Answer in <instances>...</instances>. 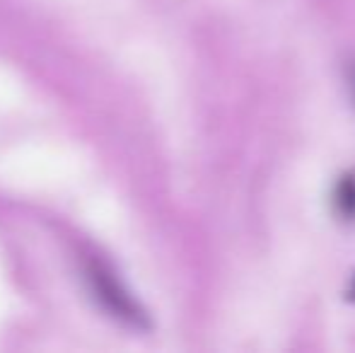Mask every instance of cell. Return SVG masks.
Instances as JSON below:
<instances>
[{
	"label": "cell",
	"mask_w": 355,
	"mask_h": 353,
	"mask_svg": "<svg viewBox=\"0 0 355 353\" xmlns=\"http://www.w3.org/2000/svg\"><path fill=\"white\" fill-rule=\"evenodd\" d=\"M85 281H87V288L97 300V305L109 317L133 327V329H148L150 327L141 302L128 291L126 283L114 273L112 266H107L99 259H87L85 261Z\"/></svg>",
	"instance_id": "cell-1"
},
{
	"label": "cell",
	"mask_w": 355,
	"mask_h": 353,
	"mask_svg": "<svg viewBox=\"0 0 355 353\" xmlns=\"http://www.w3.org/2000/svg\"><path fill=\"white\" fill-rule=\"evenodd\" d=\"M336 208L341 216L355 218V175H346L336 184Z\"/></svg>",
	"instance_id": "cell-2"
},
{
	"label": "cell",
	"mask_w": 355,
	"mask_h": 353,
	"mask_svg": "<svg viewBox=\"0 0 355 353\" xmlns=\"http://www.w3.org/2000/svg\"><path fill=\"white\" fill-rule=\"evenodd\" d=\"M348 300H355V278H353L351 288H348Z\"/></svg>",
	"instance_id": "cell-3"
},
{
	"label": "cell",
	"mask_w": 355,
	"mask_h": 353,
	"mask_svg": "<svg viewBox=\"0 0 355 353\" xmlns=\"http://www.w3.org/2000/svg\"><path fill=\"white\" fill-rule=\"evenodd\" d=\"M353 87H355V71H353Z\"/></svg>",
	"instance_id": "cell-4"
}]
</instances>
